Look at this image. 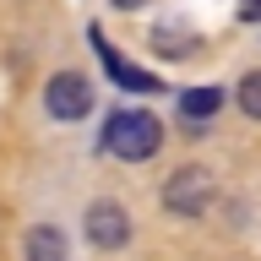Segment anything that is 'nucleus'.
Listing matches in <instances>:
<instances>
[{
	"mask_svg": "<svg viewBox=\"0 0 261 261\" xmlns=\"http://www.w3.org/2000/svg\"><path fill=\"white\" fill-rule=\"evenodd\" d=\"M103 147L125 163H142L163 147V120L152 109H114L103 120Z\"/></svg>",
	"mask_w": 261,
	"mask_h": 261,
	"instance_id": "f257e3e1",
	"label": "nucleus"
},
{
	"mask_svg": "<svg viewBox=\"0 0 261 261\" xmlns=\"http://www.w3.org/2000/svg\"><path fill=\"white\" fill-rule=\"evenodd\" d=\"M163 207L174 212V218H201V212L212 207V169H179V174H169V185H163Z\"/></svg>",
	"mask_w": 261,
	"mask_h": 261,
	"instance_id": "f03ea898",
	"label": "nucleus"
},
{
	"mask_svg": "<svg viewBox=\"0 0 261 261\" xmlns=\"http://www.w3.org/2000/svg\"><path fill=\"white\" fill-rule=\"evenodd\" d=\"M44 109L55 114V120H87V109H93V82L82 76V71H55L44 87Z\"/></svg>",
	"mask_w": 261,
	"mask_h": 261,
	"instance_id": "7ed1b4c3",
	"label": "nucleus"
},
{
	"mask_svg": "<svg viewBox=\"0 0 261 261\" xmlns=\"http://www.w3.org/2000/svg\"><path fill=\"white\" fill-rule=\"evenodd\" d=\"M82 228H87V240H93L98 250H120V245L130 240V212L120 207V201H93L87 218H82Z\"/></svg>",
	"mask_w": 261,
	"mask_h": 261,
	"instance_id": "20e7f679",
	"label": "nucleus"
},
{
	"mask_svg": "<svg viewBox=\"0 0 261 261\" xmlns=\"http://www.w3.org/2000/svg\"><path fill=\"white\" fill-rule=\"evenodd\" d=\"M87 38H93V49H98V60H103V71H109L120 87H130V93H163V82L152 76V71H142V65H130V60H120V55H114V44L103 38V28H87Z\"/></svg>",
	"mask_w": 261,
	"mask_h": 261,
	"instance_id": "39448f33",
	"label": "nucleus"
},
{
	"mask_svg": "<svg viewBox=\"0 0 261 261\" xmlns=\"http://www.w3.org/2000/svg\"><path fill=\"white\" fill-rule=\"evenodd\" d=\"M218 109H223V87H191V93H179V120H185L191 136H201V125Z\"/></svg>",
	"mask_w": 261,
	"mask_h": 261,
	"instance_id": "423d86ee",
	"label": "nucleus"
},
{
	"mask_svg": "<svg viewBox=\"0 0 261 261\" xmlns=\"http://www.w3.org/2000/svg\"><path fill=\"white\" fill-rule=\"evenodd\" d=\"M28 261H65V234L55 223L28 228Z\"/></svg>",
	"mask_w": 261,
	"mask_h": 261,
	"instance_id": "0eeeda50",
	"label": "nucleus"
},
{
	"mask_svg": "<svg viewBox=\"0 0 261 261\" xmlns=\"http://www.w3.org/2000/svg\"><path fill=\"white\" fill-rule=\"evenodd\" d=\"M240 109L250 114V120H261V71H250V76L240 82Z\"/></svg>",
	"mask_w": 261,
	"mask_h": 261,
	"instance_id": "6e6552de",
	"label": "nucleus"
},
{
	"mask_svg": "<svg viewBox=\"0 0 261 261\" xmlns=\"http://www.w3.org/2000/svg\"><path fill=\"white\" fill-rule=\"evenodd\" d=\"M240 22H261V0H240Z\"/></svg>",
	"mask_w": 261,
	"mask_h": 261,
	"instance_id": "1a4fd4ad",
	"label": "nucleus"
},
{
	"mask_svg": "<svg viewBox=\"0 0 261 261\" xmlns=\"http://www.w3.org/2000/svg\"><path fill=\"white\" fill-rule=\"evenodd\" d=\"M114 6H120V11H136V6H147V0H114Z\"/></svg>",
	"mask_w": 261,
	"mask_h": 261,
	"instance_id": "9d476101",
	"label": "nucleus"
}]
</instances>
